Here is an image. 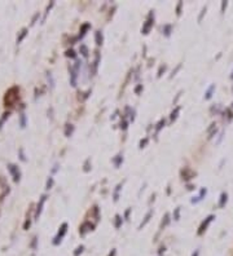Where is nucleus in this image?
<instances>
[{"instance_id": "423d86ee", "label": "nucleus", "mask_w": 233, "mask_h": 256, "mask_svg": "<svg viewBox=\"0 0 233 256\" xmlns=\"http://www.w3.org/2000/svg\"><path fill=\"white\" fill-rule=\"evenodd\" d=\"M179 110L180 109H179V108H176V109H175V112H172V114H171V120H175V119H176Z\"/></svg>"}, {"instance_id": "6e6552de", "label": "nucleus", "mask_w": 233, "mask_h": 256, "mask_svg": "<svg viewBox=\"0 0 233 256\" xmlns=\"http://www.w3.org/2000/svg\"><path fill=\"white\" fill-rule=\"evenodd\" d=\"M214 86H211V87H210V90H208V91H207V94H207V96H206V98H210V97H211V94H212V91H214Z\"/></svg>"}, {"instance_id": "f3484780", "label": "nucleus", "mask_w": 233, "mask_h": 256, "mask_svg": "<svg viewBox=\"0 0 233 256\" xmlns=\"http://www.w3.org/2000/svg\"><path fill=\"white\" fill-rule=\"evenodd\" d=\"M193 256H198V251H196V254H194V255Z\"/></svg>"}, {"instance_id": "20e7f679", "label": "nucleus", "mask_w": 233, "mask_h": 256, "mask_svg": "<svg viewBox=\"0 0 233 256\" xmlns=\"http://www.w3.org/2000/svg\"><path fill=\"white\" fill-rule=\"evenodd\" d=\"M96 43L99 44H103V35H101V32H96Z\"/></svg>"}, {"instance_id": "ddd939ff", "label": "nucleus", "mask_w": 233, "mask_h": 256, "mask_svg": "<svg viewBox=\"0 0 233 256\" xmlns=\"http://www.w3.org/2000/svg\"><path fill=\"white\" fill-rule=\"evenodd\" d=\"M121 222H122L121 218H119V216H117V224H115V226H117V228H119V226H121Z\"/></svg>"}, {"instance_id": "39448f33", "label": "nucleus", "mask_w": 233, "mask_h": 256, "mask_svg": "<svg viewBox=\"0 0 233 256\" xmlns=\"http://www.w3.org/2000/svg\"><path fill=\"white\" fill-rule=\"evenodd\" d=\"M44 200H46V197H42L41 204H39V206H38V211H37V218H38V215H39V214H41V211H42V206H43Z\"/></svg>"}, {"instance_id": "f03ea898", "label": "nucleus", "mask_w": 233, "mask_h": 256, "mask_svg": "<svg viewBox=\"0 0 233 256\" xmlns=\"http://www.w3.org/2000/svg\"><path fill=\"white\" fill-rule=\"evenodd\" d=\"M228 200V194L227 193H221L220 196V200H219V207H224L225 206V203Z\"/></svg>"}, {"instance_id": "dca6fc26", "label": "nucleus", "mask_w": 233, "mask_h": 256, "mask_svg": "<svg viewBox=\"0 0 233 256\" xmlns=\"http://www.w3.org/2000/svg\"><path fill=\"white\" fill-rule=\"evenodd\" d=\"M140 90H141V86H139V87L136 88V94H139V92H140Z\"/></svg>"}, {"instance_id": "f257e3e1", "label": "nucleus", "mask_w": 233, "mask_h": 256, "mask_svg": "<svg viewBox=\"0 0 233 256\" xmlns=\"http://www.w3.org/2000/svg\"><path fill=\"white\" fill-rule=\"evenodd\" d=\"M212 219H214V216H208L207 219H206V222H202V225H201V228H199V234H202V233H203V230H206V228H207V225L210 224V222H212Z\"/></svg>"}, {"instance_id": "4468645a", "label": "nucleus", "mask_w": 233, "mask_h": 256, "mask_svg": "<svg viewBox=\"0 0 233 256\" xmlns=\"http://www.w3.org/2000/svg\"><path fill=\"white\" fill-rule=\"evenodd\" d=\"M77 250H78V251H75V256H78V255H79V252H81V254H82V251H83V246H81V247H78Z\"/></svg>"}, {"instance_id": "9d476101", "label": "nucleus", "mask_w": 233, "mask_h": 256, "mask_svg": "<svg viewBox=\"0 0 233 256\" xmlns=\"http://www.w3.org/2000/svg\"><path fill=\"white\" fill-rule=\"evenodd\" d=\"M52 185H53V178H51L50 180H48V182H47V189H50V188L52 186Z\"/></svg>"}, {"instance_id": "1a4fd4ad", "label": "nucleus", "mask_w": 233, "mask_h": 256, "mask_svg": "<svg viewBox=\"0 0 233 256\" xmlns=\"http://www.w3.org/2000/svg\"><path fill=\"white\" fill-rule=\"evenodd\" d=\"M150 216H152V212H148V215H146V216H145V220H144V222H143V224H141V226H143V225H145V224H146V222H149V219H150Z\"/></svg>"}, {"instance_id": "0eeeda50", "label": "nucleus", "mask_w": 233, "mask_h": 256, "mask_svg": "<svg viewBox=\"0 0 233 256\" xmlns=\"http://www.w3.org/2000/svg\"><path fill=\"white\" fill-rule=\"evenodd\" d=\"M81 50H82V54H83V56H87L88 50H87V47H86V46H82Z\"/></svg>"}, {"instance_id": "2eb2a0df", "label": "nucleus", "mask_w": 233, "mask_h": 256, "mask_svg": "<svg viewBox=\"0 0 233 256\" xmlns=\"http://www.w3.org/2000/svg\"><path fill=\"white\" fill-rule=\"evenodd\" d=\"M146 142H148V138H144V141L140 142V148H144V145H146Z\"/></svg>"}, {"instance_id": "f8f14e48", "label": "nucleus", "mask_w": 233, "mask_h": 256, "mask_svg": "<svg viewBox=\"0 0 233 256\" xmlns=\"http://www.w3.org/2000/svg\"><path fill=\"white\" fill-rule=\"evenodd\" d=\"M66 56H69V57H75L74 50H68V52H66Z\"/></svg>"}, {"instance_id": "9b49d317", "label": "nucleus", "mask_w": 233, "mask_h": 256, "mask_svg": "<svg viewBox=\"0 0 233 256\" xmlns=\"http://www.w3.org/2000/svg\"><path fill=\"white\" fill-rule=\"evenodd\" d=\"M25 35H26V28H25V30H24V32H22L21 36H20V38H19V39H17V42H19V43H20V42H21V40H22V39H24V38H25Z\"/></svg>"}, {"instance_id": "7ed1b4c3", "label": "nucleus", "mask_w": 233, "mask_h": 256, "mask_svg": "<svg viewBox=\"0 0 233 256\" xmlns=\"http://www.w3.org/2000/svg\"><path fill=\"white\" fill-rule=\"evenodd\" d=\"M152 25H153L152 21H146V24H145V25H144V28H143V32H144V34H148V32H149V30H150V28H152Z\"/></svg>"}, {"instance_id": "a211bd4d", "label": "nucleus", "mask_w": 233, "mask_h": 256, "mask_svg": "<svg viewBox=\"0 0 233 256\" xmlns=\"http://www.w3.org/2000/svg\"><path fill=\"white\" fill-rule=\"evenodd\" d=\"M232 78H233V72H232Z\"/></svg>"}]
</instances>
